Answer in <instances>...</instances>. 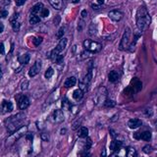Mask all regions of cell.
I'll use <instances>...</instances> for the list:
<instances>
[{"label": "cell", "instance_id": "681fc988", "mask_svg": "<svg viewBox=\"0 0 157 157\" xmlns=\"http://www.w3.org/2000/svg\"><path fill=\"white\" fill-rule=\"evenodd\" d=\"M156 124H157V121H156Z\"/></svg>", "mask_w": 157, "mask_h": 157}, {"label": "cell", "instance_id": "2e32d148", "mask_svg": "<svg viewBox=\"0 0 157 157\" xmlns=\"http://www.w3.org/2000/svg\"><path fill=\"white\" fill-rule=\"evenodd\" d=\"M108 78H109V82L116 83L119 81V78H120V73L118 71H115V70L114 71H111L108 75Z\"/></svg>", "mask_w": 157, "mask_h": 157}, {"label": "cell", "instance_id": "f546056e", "mask_svg": "<svg viewBox=\"0 0 157 157\" xmlns=\"http://www.w3.org/2000/svg\"><path fill=\"white\" fill-rule=\"evenodd\" d=\"M48 15H49V10L47 9V8L44 7L43 9H42V11H41L40 16L43 17V18H46V17H48Z\"/></svg>", "mask_w": 157, "mask_h": 157}, {"label": "cell", "instance_id": "5bb4252c", "mask_svg": "<svg viewBox=\"0 0 157 157\" xmlns=\"http://www.w3.org/2000/svg\"><path fill=\"white\" fill-rule=\"evenodd\" d=\"M141 86L142 85H141V81H139L136 78H134V80L132 81V83H131L130 88L133 89L134 92H137V91H139L141 89Z\"/></svg>", "mask_w": 157, "mask_h": 157}, {"label": "cell", "instance_id": "7dc6e473", "mask_svg": "<svg viewBox=\"0 0 157 157\" xmlns=\"http://www.w3.org/2000/svg\"><path fill=\"white\" fill-rule=\"evenodd\" d=\"M102 157H105V148H103L102 150Z\"/></svg>", "mask_w": 157, "mask_h": 157}, {"label": "cell", "instance_id": "e575fe53", "mask_svg": "<svg viewBox=\"0 0 157 157\" xmlns=\"http://www.w3.org/2000/svg\"><path fill=\"white\" fill-rule=\"evenodd\" d=\"M7 16H8V11L7 10L0 11V18H6Z\"/></svg>", "mask_w": 157, "mask_h": 157}, {"label": "cell", "instance_id": "6da1fadb", "mask_svg": "<svg viewBox=\"0 0 157 157\" xmlns=\"http://www.w3.org/2000/svg\"><path fill=\"white\" fill-rule=\"evenodd\" d=\"M136 26L141 32H144L148 29L149 25L151 23V18L149 16V13L145 6H141L136 11Z\"/></svg>", "mask_w": 157, "mask_h": 157}, {"label": "cell", "instance_id": "4fadbf2b", "mask_svg": "<svg viewBox=\"0 0 157 157\" xmlns=\"http://www.w3.org/2000/svg\"><path fill=\"white\" fill-rule=\"evenodd\" d=\"M52 118H53V121L55 123H62L64 121V113L62 110H55L53 112V115H52Z\"/></svg>", "mask_w": 157, "mask_h": 157}, {"label": "cell", "instance_id": "9a60e30c", "mask_svg": "<svg viewBox=\"0 0 157 157\" xmlns=\"http://www.w3.org/2000/svg\"><path fill=\"white\" fill-rule=\"evenodd\" d=\"M141 125H142V122H141V120H139V119H131V120H129V122H128L129 128L133 129V130L134 129L139 128Z\"/></svg>", "mask_w": 157, "mask_h": 157}, {"label": "cell", "instance_id": "8fae6325", "mask_svg": "<svg viewBox=\"0 0 157 157\" xmlns=\"http://www.w3.org/2000/svg\"><path fill=\"white\" fill-rule=\"evenodd\" d=\"M18 20H19V14L18 13L14 14L12 18L10 19V23H11V25H12V28L15 32H19L20 27H21V24H20V22L18 21Z\"/></svg>", "mask_w": 157, "mask_h": 157}, {"label": "cell", "instance_id": "44dd1931", "mask_svg": "<svg viewBox=\"0 0 157 157\" xmlns=\"http://www.w3.org/2000/svg\"><path fill=\"white\" fill-rule=\"evenodd\" d=\"M49 3L51 4L53 8L60 10L63 6V0H49Z\"/></svg>", "mask_w": 157, "mask_h": 157}, {"label": "cell", "instance_id": "484cf974", "mask_svg": "<svg viewBox=\"0 0 157 157\" xmlns=\"http://www.w3.org/2000/svg\"><path fill=\"white\" fill-rule=\"evenodd\" d=\"M40 22V18L37 16V15H30V23L32 25H35V24H38Z\"/></svg>", "mask_w": 157, "mask_h": 157}, {"label": "cell", "instance_id": "30bf717a", "mask_svg": "<svg viewBox=\"0 0 157 157\" xmlns=\"http://www.w3.org/2000/svg\"><path fill=\"white\" fill-rule=\"evenodd\" d=\"M29 105H30L29 97L26 96V95H22V96L20 97L19 100H18L19 108L21 109V110H25V109H27L28 107H29Z\"/></svg>", "mask_w": 157, "mask_h": 157}, {"label": "cell", "instance_id": "ba28073f", "mask_svg": "<svg viewBox=\"0 0 157 157\" xmlns=\"http://www.w3.org/2000/svg\"><path fill=\"white\" fill-rule=\"evenodd\" d=\"M40 69H41L40 61H36V62L33 64L32 67H30V71H29V76H30V78L35 77V76L39 73V71H40Z\"/></svg>", "mask_w": 157, "mask_h": 157}, {"label": "cell", "instance_id": "d6a6232c", "mask_svg": "<svg viewBox=\"0 0 157 157\" xmlns=\"http://www.w3.org/2000/svg\"><path fill=\"white\" fill-rule=\"evenodd\" d=\"M91 144H92L91 139H89V137H86V150L89 149V148L91 147Z\"/></svg>", "mask_w": 157, "mask_h": 157}, {"label": "cell", "instance_id": "d6986e66", "mask_svg": "<svg viewBox=\"0 0 157 157\" xmlns=\"http://www.w3.org/2000/svg\"><path fill=\"white\" fill-rule=\"evenodd\" d=\"M110 157H127V151H126L125 148L121 147L120 149L114 151L110 155Z\"/></svg>", "mask_w": 157, "mask_h": 157}, {"label": "cell", "instance_id": "7c38bea8", "mask_svg": "<svg viewBox=\"0 0 157 157\" xmlns=\"http://www.w3.org/2000/svg\"><path fill=\"white\" fill-rule=\"evenodd\" d=\"M67 43H68V39L65 38V37H62L60 39V41H59V43L57 44V46H56V48L54 49L55 52H57L58 54H60L61 52L64 51L67 46Z\"/></svg>", "mask_w": 157, "mask_h": 157}, {"label": "cell", "instance_id": "ac0fdd59", "mask_svg": "<svg viewBox=\"0 0 157 157\" xmlns=\"http://www.w3.org/2000/svg\"><path fill=\"white\" fill-rule=\"evenodd\" d=\"M76 83H77V78H76V77H70L65 81V83H64V86L67 88H71L74 86H76Z\"/></svg>", "mask_w": 157, "mask_h": 157}, {"label": "cell", "instance_id": "836d02e7", "mask_svg": "<svg viewBox=\"0 0 157 157\" xmlns=\"http://www.w3.org/2000/svg\"><path fill=\"white\" fill-rule=\"evenodd\" d=\"M41 41H42V38H41V37H35V38H33V44H35V46L39 45V44L41 43Z\"/></svg>", "mask_w": 157, "mask_h": 157}, {"label": "cell", "instance_id": "9c48e42d", "mask_svg": "<svg viewBox=\"0 0 157 157\" xmlns=\"http://www.w3.org/2000/svg\"><path fill=\"white\" fill-rule=\"evenodd\" d=\"M13 110V104L12 102L7 101V100H4L2 102V104L0 105V114H5L8 113V112H11Z\"/></svg>", "mask_w": 157, "mask_h": 157}, {"label": "cell", "instance_id": "bcb514c9", "mask_svg": "<svg viewBox=\"0 0 157 157\" xmlns=\"http://www.w3.org/2000/svg\"><path fill=\"white\" fill-rule=\"evenodd\" d=\"M71 1L73 2V3H78V2H80V0H71Z\"/></svg>", "mask_w": 157, "mask_h": 157}, {"label": "cell", "instance_id": "cb8c5ba5", "mask_svg": "<svg viewBox=\"0 0 157 157\" xmlns=\"http://www.w3.org/2000/svg\"><path fill=\"white\" fill-rule=\"evenodd\" d=\"M83 96V92L81 91L80 88L78 89H76V91L73 92V97H74V99L76 100H81Z\"/></svg>", "mask_w": 157, "mask_h": 157}, {"label": "cell", "instance_id": "f1b7e54d", "mask_svg": "<svg viewBox=\"0 0 157 157\" xmlns=\"http://www.w3.org/2000/svg\"><path fill=\"white\" fill-rule=\"evenodd\" d=\"M142 151L147 154L151 153L152 152V146H151V145H145V146H144V148H142Z\"/></svg>", "mask_w": 157, "mask_h": 157}, {"label": "cell", "instance_id": "8d00e7d4", "mask_svg": "<svg viewBox=\"0 0 157 157\" xmlns=\"http://www.w3.org/2000/svg\"><path fill=\"white\" fill-rule=\"evenodd\" d=\"M62 62H63V56L59 54V55H58V57L56 58V60H55V63H57V64H61Z\"/></svg>", "mask_w": 157, "mask_h": 157}, {"label": "cell", "instance_id": "7bdbcfd3", "mask_svg": "<svg viewBox=\"0 0 157 157\" xmlns=\"http://www.w3.org/2000/svg\"><path fill=\"white\" fill-rule=\"evenodd\" d=\"M91 7L93 8L94 10H98V9H100V6H98V5H94V4H92V5H91Z\"/></svg>", "mask_w": 157, "mask_h": 157}, {"label": "cell", "instance_id": "7402d4cb", "mask_svg": "<svg viewBox=\"0 0 157 157\" xmlns=\"http://www.w3.org/2000/svg\"><path fill=\"white\" fill-rule=\"evenodd\" d=\"M122 141H113L111 142V145H110V148H111V150L113 151H116L118 149H120V148L122 147Z\"/></svg>", "mask_w": 157, "mask_h": 157}, {"label": "cell", "instance_id": "8992f818", "mask_svg": "<svg viewBox=\"0 0 157 157\" xmlns=\"http://www.w3.org/2000/svg\"><path fill=\"white\" fill-rule=\"evenodd\" d=\"M134 137L136 139H142L145 141H149L151 139V133L149 131H144L141 133H134Z\"/></svg>", "mask_w": 157, "mask_h": 157}, {"label": "cell", "instance_id": "e0dca14e", "mask_svg": "<svg viewBox=\"0 0 157 157\" xmlns=\"http://www.w3.org/2000/svg\"><path fill=\"white\" fill-rule=\"evenodd\" d=\"M44 8L43 4L42 3H36L35 5H33V8H32V14L33 15H40L41 11Z\"/></svg>", "mask_w": 157, "mask_h": 157}, {"label": "cell", "instance_id": "d590c367", "mask_svg": "<svg viewBox=\"0 0 157 157\" xmlns=\"http://www.w3.org/2000/svg\"><path fill=\"white\" fill-rule=\"evenodd\" d=\"M27 0H15V3L17 6H22V5H24L26 3Z\"/></svg>", "mask_w": 157, "mask_h": 157}, {"label": "cell", "instance_id": "74e56055", "mask_svg": "<svg viewBox=\"0 0 157 157\" xmlns=\"http://www.w3.org/2000/svg\"><path fill=\"white\" fill-rule=\"evenodd\" d=\"M41 139H42V141H48V139H49V136H48V134H41Z\"/></svg>", "mask_w": 157, "mask_h": 157}, {"label": "cell", "instance_id": "4dcf8cb0", "mask_svg": "<svg viewBox=\"0 0 157 157\" xmlns=\"http://www.w3.org/2000/svg\"><path fill=\"white\" fill-rule=\"evenodd\" d=\"M63 35H64V28H61V29L58 30V33H56V37L61 39L63 37Z\"/></svg>", "mask_w": 157, "mask_h": 157}, {"label": "cell", "instance_id": "277c9868", "mask_svg": "<svg viewBox=\"0 0 157 157\" xmlns=\"http://www.w3.org/2000/svg\"><path fill=\"white\" fill-rule=\"evenodd\" d=\"M131 36H132V30L130 28H127L125 30V33L123 35V37L121 39V42L119 44L120 50H127L131 45Z\"/></svg>", "mask_w": 157, "mask_h": 157}, {"label": "cell", "instance_id": "5b68a950", "mask_svg": "<svg viewBox=\"0 0 157 157\" xmlns=\"http://www.w3.org/2000/svg\"><path fill=\"white\" fill-rule=\"evenodd\" d=\"M92 78V73L91 71H88V73L85 76V78H83V81L80 83V89L82 91L83 93L88 91V86L91 83Z\"/></svg>", "mask_w": 157, "mask_h": 157}, {"label": "cell", "instance_id": "ffe728a7", "mask_svg": "<svg viewBox=\"0 0 157 157\" xmlns=\"http://www.w3.org/2000/svg\"><path fill=\"white\" fill-rule=\"evenodd\" d=\"M30 54L26 53V54H23V55L19 56V57H18V61H19V63L23 64V65H26V64H28V63L30 62Z\"/></svg>", "mask_w": 157, "mask_h": 157}, {"label": "cell", "instance_id": "d4e9b609", "mask_svg": "<svg viewBox=\"0 0 157 157\" xmlns=\"http://www.w3.org/2000/svg\"><path fill=\"white\" fill-rule=\"evenodd\" d=\"M126 151H127V157H136V151L134 147H128L126 148Z\"/></svg>", "mask_w": 157, "mask_h": 157}, {"label": "cell", "instance_id": "52a82bcc", "mask_svg": "<svg viewBox=\"0 0 157 157\" xmlns=\"http://www.w3.org/2000/svg\"><path fill=\"white\" fill-rule=\"evenodd\" d=\"M108 16H109V18L112 20V21L119 22V21H121V20L123 19L124 14H123V12H121V11H119V10H112V11L109 12Z\"/></svg>", "mask_w": 157, "mask_h": 157}, {"label": "cell", "instance_id": "7a4b0ae2", "mask_svg": "<svg viewBox=\"0 0 157 157\" xmlns=\"http://www.w3.org/2000/svg\"><path fill=\"white\" fill-rule=\"evenodd\" d=\"M24 120V115L23 114H17L15 116L10 117L9 119L6 120V127L9 133H15L21 129L22 127V122Z\"/></svg>", "mask_w": 157, "mask_h": 157}, {"label": "cell", "instance_id": "f35d334b", "mask_svg": "<svg viewBox=\"0 0 157 157\" xmlns=\"http://www.w3.org/2000/svg\"><path fill=\"white\" fill-rule=\"evenodd\" d=\"M10 3L9 0H0V5H2V6H4V5H8Z\"/></svg>", "mask_w": 157, "mask_h": 157}, {"label": "cell", "instance_id": "b9f144b4", "mask_svg": "<svg viewBox=\"0 0 157 157\" xmlns=\"http://www.w3.org/2000/svg\"><path fill=\"white\" fill-rule=\"evenodd\" d=\"M3 30H4V25L2 23H0V33H3Z\"/></svg>", "mask_w": 157, "mask_h": 157}, {"label": "cell", "instance_id": "4316f807", "mask_svg": "<svg viewBox=\"0 0 157 157\" xmlns=\"http://www.w3.org/2000/svg\"><path fill=\"white\" fill-rule=\"evenodd\" d=\"M62 106H63V108L64 109H66V110H70V109L72 108V104H71V102L69 101L67 98H65V99L63 100V102H62Z\"/></svg>", "mask_w": 157, "mask_h": 157}, {"label": "cell", "instance_id": "1f68e13d", "mask_svg": "<svg viewBox=\"0 0 157 157\" xmlns=\"http://www.w3.org/2000/svg\"><path fill=\"white\" fill-rule=\"evenodd\" d=\"M116 105V103L112 100H105V106L106 107H113V106Z\"/></svg>", "mask_w": 157, "mask_h": 157}, {"label": "cell", "instance_id": "603a6c76", "mask_svg": "<svg viewBox=\"0 0 157 157\" xmlns=\"http://www.w3.org/2000/svg\"><path fill=\"white\" fill-rule=\"evenodd\" d=\"M78 136L80 137H82V139H85V137H88V128H86V127H82L78 130Z\"/></svg>", "mask_w": 157, "mask_h": 157}, {"label": "cell", "instance_id": "60d3db41", "mask_svg": "<svg viewBox=\"0 0 157 157\" xmlns=\"http://www.w3.org/2000/svg\"><path fill=\"white\" fill-rule=\"evenodd\" d=\"M28 86H29V82H25V83L22 85V89H27L28 88Z\"/></svg>", "mask_w": 157, "mask_h": 157}, {"label": "cell", "instance_id": "f6af8a7d", "mask_svg": "<svg viewBox=\"0 0 157 157\" xmlns=\"http://www.w3.org/2000/svg\"><path fill=\"white\" fill-rule=\"evenodd\" d=\"M97 3L99 5H101V4L104 3V0H97Z\"/></svg>", "mask_w": 157, "mask_h": 157}, {"label": "cell", "instance_id": "83f0119b", "mask_svg": "<svg viewBox=\"0 0 157 157\" xmlns=\"http://www.w3.org/2000/svg\"><path fill=\"white\" fill-rule=\"evenodd\" d=\"M53 74H54V70H53V68H51V67H49V68L46 70L44 76H45L46 78H50L53 76Z\"/></svg>", "mask_w": 157, "mask_h": 157}, {"label": "cell", "instance_id": "ee69618b", "mask_svg": "<svg viewBox=\"0 0 157 157\" xmlns=\"http://www.w3.org/2000/svg\"><path fill=\"white\" fill-rule=\"evenodd\" d=\"M86 15H88V12H86V10H83L82 12V17H83V18H85V17H86Z\"/></svg>", "mask_w": 157, "mask_h": 157}, {"label": "cell", "instance_id": "ab89813d", "mask_svg": "<svg viewBox=\"0 0 157 157\" xmlns=\"http://www.w3.org/2000/svg\"><path fill=\"white\" fill-rule=\"evenodd\" d=\"M4 44L3 43H0V54H3L4 53Z\"/></svg>", "mask_w": 157, "mask_h": 157}, {"label": "cell", "instance_id": "c3c4849f", "mask_svg": "<svg viewBox=\"0 0 157 157\" xmlns=\"http://www.w3.org/2000/svg\"><path fill=\"white\" fill-rule=\"evenodd\" d=\"M2 77V71H1V68H0V78Z\"/></svg>", "mask_w": 157, "mask_h": 157}, {"label": "cell", "instance_id": "3957f363", "mask_svg": "<svg viewBox=\"0 0 157 157\" xmlns=\"http://www.w3.org/2000/svg\"><path fill=\"white\" fill-rule=\"evenodd\" d=\"M83 44L86 51L91 53H98L102 48V45L99 42H96V41L91 40V39H86Z\"/></svg>", "mask_w": 157, "mask_h": 157}]
</instances>
